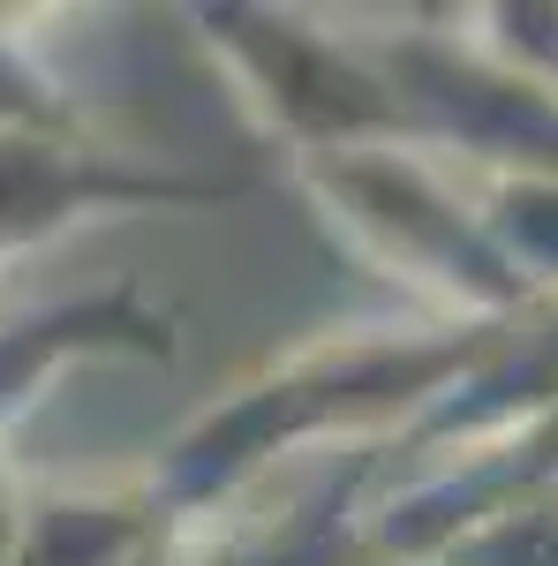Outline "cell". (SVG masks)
<instances>
[{"label":"cell","instance_id":"4","mask_svg":"<svg viewBox=\"0 0 558 566\" xmlns=\"http://www.w3.org/2000/svg\"><path fill=\"white\" fill-rule=\"evenodd\" d=\"M242 175H181L106 151L84 129H0V264L61 242L69 227L144 205H219L242 197Z\"/></svg>","mask_w":558,"mask_h":566},{"label":"cell","instance_id":"1","mask_svg":"<svg viewBox=\"0 0 558 566\" xmlns=\"http://www.w3.org/2000/svg\"><path fill=\"white\" fill-rule=\"evenodd\" d=\"M483 355V333H445V340H317V348L272 363L264 378L234 386L219 408H204L189 431L173 438L151 469V499L173 528L197 522L212 499H234L242 483L257 476L272 453H287L302 438L355 423V416H378L400 408L415 392H438L453 370H468Z\"/></svg>","mask_w":558,"mask_h":566},{"label":"cell","instance_id":"6","mask_svg":"<svg viewBox=\"0 0 558 566\" xmlns=\"http://www.w3.org/2000/svg\"><path fill=\"white\" fill-rule=\"evenodd\" d=\"M167 528L151 483L114 491H31V522L8 566H129Z\"/></svg>","mask_w":558,"mask_h":566},{"label":"cell","instance_id":"7","mask_svg":"<svg viewBox=\"0 0 558 566\" xmlns=\"http://www.w3.org/2000/svg\"><path fill=\"white\" fill-rule=\"evenodd\" d=\"M23 15H0V129H84L76 98L53 84L31 53V31H15Z\"/></svg>","mask_w":558,"mask_h":566},{"label":"cell","instance_id":"2","mask_svg":"<svg viewBox=\"0 0 558 566\" xmlns=\"http://www.w3.org/2000/svg\"><path fill=\"white\" fill-rule=\"evenodd\" d=\"M227 76L242 84L250 114L272 136H287L302 159L317 151H370L400 129H430L423 114L400 98L392 76L370 61H355L347 45L302 31L295 15H264V8H204L197 15Z\"/></svg>","mask_w":558,"mask_h":566},{"label":"cell","instance_id":"8","mask_svg":"<svg viewBox=\"0 0 558 566\" xmlns=\"http://www.w3.org/2000/svg\"><path fill=\"white\" fill-rule=\"evenodd\" d=\"M129 566H181V528H159V536H151V544H144V552H136Z\"/></svg>","mask_w":558,"mask_h":566},{"label":"cell","instance_id":"3","mask_svg":"<svg viewBox=\"0 0 558 566\" xmlns=\"http://www.w3.org/2000/svg\"><path fill=\"white\" fill-rule=\"evenodd\" d=\"M302 181L317 189L333 227L370 264L438 272V280H453L461 303H506L514 295L498 250L430 189V175L415 159H400L386 144H370V151H317V159H302Z\"/></svg>","mask_w":558,"mask_h":566},{"label":"cell","instance_id":"5","mask_svg":"<svg viewBox=\"0 0 558 566\" xmlns=\"http://www.w3.org/2000/svg\"><path fill=\"white\" fill-rule=\"evenodd\" d=\"M84 355H173V317L136 295V280H114L98 295L0 317V423H15L53 370L84 363Z\"/></svg>","mask_w":558,"mask_h":566}]
</instances>
